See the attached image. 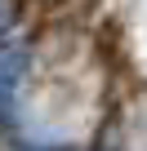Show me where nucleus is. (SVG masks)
Listing matches in <instances>:
<instances>
[{"label": "nucleus", "mask_w": 147, "mask_h": 151, "mask_svg": "<svg viewBox=\"0 0 147 151\" xmlns=\"http://www.w3.org/2000/svg\"><path fill=\"white\" fill-rule=\"evenodd\" d=\"M22 76H27V49H0V124H5L9 111H14Z\"/></svg>", "instance_id": "1"}, {"label": "nucleus", "mask_w": 147, "mask_h": 151, "mask_svg": "<svg viewBox=\"0 0 147 151\" xmlns=\"http://www.w3.org/2000/svg\"><path fill=\"white\" fill-rule=\"evenodd\" d=\"M14 14H18V9H14V0H0V36L14 27Z\"/></svg>", "instance_id": "2"}]
</instances>
